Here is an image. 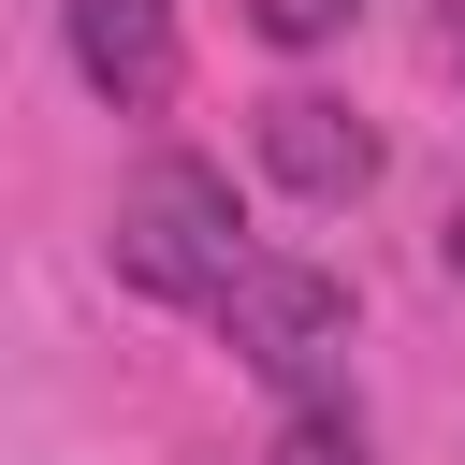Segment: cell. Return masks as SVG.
<instances>
[{
	"label": "cell",
	"instance_id": "6da1fadb",
	"mask_svg": "<svg viewBox=\"0 0 465 465\" xmlns=\"http://www.w3.org/2000/svg\"><path fill=\"white\" fill-rule=\"evenodd\" d=\"M116 276L131 291H160V305H203L232 262H247V218H232V174L218 160H189V145H160L131 189H116Z\"/></svg>",
	"mask_w": 465,
	"mask_h": 465
},
{
	"label": "cell",
	"instance_id": "7a4b0ae2",
	"mask_svg": "<svg viewBox=\"0 0 465 465\" xmlns=\"http://www.w3.org/2000/svg\"><path fill=\"white\" fill-rule=\"evenodd\" d=\"M203 305H218L232 363L276 378V392H320V378L349 363V276H320V262H291V247H247Z\"/></svg>",
	"mask_w": 465,
	"mask_h": 465
},
{
	"label": "cell",
	"instance_id": "3957f363",
	"mask_svg": "<svg viewBox=\"0 0 465 465\" xmlns=\"http://www.w3.org/2000/svg\"><path fill=\"white\" fill-rule=\"evenodd\" d=\"M262 174H276L291 203H363V189H378V131H363L334 87H276V102H262Z\"/></svg>",
	"mask_w": 465,
	"mask_h": 465
},
{
	"label": "cell",
	"instance_id": "277c9868",
	"mask_svg": "<svg viewBox=\"0 0 465 465\" xmlns=\"http://www.w3.org/2000/svg\"><path fill=\"white\" fill-rule=\"evenodd\" d=\"M58 29H73V73L116 116H160L174 102V0H58Z\"/></svg>",
	"mask_w": 465,
	"mask_h": 465
},
{
	"label": "cell",
	"instance_id": "5b68a950",
	"mask_svg": "<svg viewBox=\"0 0 465 465\" xmlns=\"http://www.w3.org/2000/svg\"><path fill=\"white\" fill-rule=\"evenodd\" d=\"M262 465H363V421H349L334 392H291V421H276Z\"/></svg>",
	"mask_w": 465,
	"mask_h": 465
},
{
	"label": "cell",
	"instance_id": "8992f818",
	"mask_svg": "<svg viewBox=\"0 0 465 465\" xmlns=\"http://www.w3.org/2000/svg\"><path fill=\"white\" fill-rule=\"evenodd\" d=\"M349 15H363V0H247V29H262V44H291V58H305V44H334Z\"/></svg>",
	"mask_w": 465,
	"mask_h": 465
},
{
	"label": "cell",
	"instance_id": "52a82bcc",
	"mask_svg": "<svg viewBox=\"0 0 465 465\" xmlns=\"http://www.w3.org/2000/svg\"><path fill=\"white\" fill-rule=\"evenodd\" d=\"M436 262H450V291H465V203H450V218H436Z\"/></svg>",
	"mask_w": 465,
	"mask_h": 465
},
{
	"label": "cell",
	"instance_id": "ba28073f",
	"mask_svg": "<svg viewBox=\"0 0 465 465\" xmlns=\"http://www.w3.org/2000/svg\"><path fill=\"white\" fill-rule=\"evenodd\" d=\"M450 58H465V0H450Z\"/></svg>",
	"mask_w": 465,
	"mask_h": 465
}]
</instances>
